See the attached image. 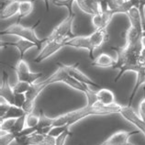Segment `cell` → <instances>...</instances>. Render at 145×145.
I'll list each match as a JSON object with an SVG mask.
<instances>
[{
  "label": "cell",
  "instance_id": "2e32d148",
  "mask_svg": "<svg viewBox=\"0 0 145 145\" xmlns=\"http://www.w3.org/2000/svg\"><path fill=\"white\" fill-rule=\"evenodd\" d=\"M1 46H14L16 47L18 50V52H20V59H23L24 54L29 51V49H31L33 47H36V44L31 42L28 40L25 39H20L15 41V42H4V41H1Z\"/></svg>",
  "mask_w": 145,
  "mask_h": 145
},
{
  "label": "cell",
  "instance_id": "4dcf8cb0",
  "mask_svg": "<svg viewBox=\"0 0 145 145\" xmlns=\"http://www.w3.org/2000/svg\"><path fill=\"white\" fill-rule=\"evenodd\" d=\"M72 135V132L69 129H66L65 131H63L62 134H60L58 137H56L55 140H56V145H64L65 143V140L69 136Z\"/></svg>",
  "mask_w": 145,
  "mask_h": 145
},
{
  "label": "cell",
  "instance_id": "6da1fadb",
  "mask_svg": "<svg viewBox=\"0 0 145 145\" xmlns=\"http://www.w3.org/2000/svg\"><path fill=\"white\" fill-rule=\"evenodd\" d=\"M121 105L115 103L111 106H103L99 102H96L93 106L87 105L84 108L64 113L56 118H49L44 114L42 110L40 111V122L36 127V132L41 134H48L50 129L57 126H64L72 127L76 122L82 120L85 118L92 115H109V114L120 113Z\"/></svg>",
  "mask_w": 145,
  "mask_h": 145
},
{
  "label": "cell",
  "instance_id": "ac0fdd59",
  "mask_svg": "<svg viewBox=\"0 0 145 145\" xmlns=\"http://www.w3.org/2000/svg\"><path fill=\"white\" fill-rule=\"evenodd\" d=\"M20 0H13L8 3L5 7H2L0 18L1 20H7V18H12L15 15L18 14L20 11Z\"/></svg>",
  "mask_w": 145,
  "mask_h": 145
},
{
  "label": "cell",
  "instance_id": "9c48e42d",
  "mask_svg": "<svg viewBox=\"0 0 145 145\" xmlns=\"http://www.w3.org/2000/svg\"><path fill=\"white\" fill-rule=\"evenodd\" d=\"M79 63H75V64H63L62 63H57V65H59L60 67H62L63 69L68 74H69L71 77L74 78L77 81L81 82L83 84H86L87 86H91L94 87H101L100 85H98L96 82H94L90 77H88L86 74L79 69L77 67Z\"/></svg>",
  "mask_w": 145,
  "mask_h": 145
},
{
  "label": "cell",
  "instance_id": "d6986e66",
  "mask_svg": "<svg viewBox=\"0 0 145 145\" xmlns=\"http://www.w3.org/2000/svg\"><path fill=\"white\" fill-rule=\"evenodd\" d=\"M115 63L116 62L114 58L109 54H108V53H101L97 58H95L93 60V62L91 63V65L101 67V68H108V67H113Z\"/></svg>",
  "mask_w": 145,
  "mask_h": 145
},
{
  "label": "cell",
  "instance_id": "7a4b0ae2",
  "mask_svg": "<svg viewBox=\"0 0 145 145\" xmlns=\"http://www.w3.org/2000/svg\"><path fill=\"white\" fill-rule=\"evenodd\" d=\"M144 46L143 43L136 45V46H124V47H112L111 49L116 51L118 53V60L114 64V69H119L120 72L114 78V82L117 83L121 78L126 72L131 71L138 72L140 67L138 64V58L140 52V50Z\"/></svg>",
  "mask_w": 145,
  "mask_h": 145
},
{
  "label": "cell",
  "instance_id": "484cf974",
  "mask_svg": "<svg viewBox=\"0 0 145 145\" xmlns=\"http://www.w3.org/2000/svg\"><path fill=\"white\" fill-rule=\"evenodd\" d=\"M17 134L13 132H1L0 136V145H9L12 142L16 140Z\"/></svg>",
  "mask_w": 145,
  "mask_h": 145
},
{
  "label": "cell",
  "instance_id": "9a60e30c",
  "mask_svg": "<svg viewBox=\"0 0 145 145\" xmlns=\"http://www.w3.org/2000/svg\"><path fill=\"white\" fill-rule=\"evenodd\" d=\"M75 2L79 8L86 14L94 16L101 12L97 0H75Z\"/></svg>",
  "mask_w": 145,
  "mask_h": 145
},
{
  "label": "cell",
  "instance_id": "277c9868",
  "mask_svg": "<svg viewBox=\"0 0 145 145\" xmlns=\"http://www.w3.org/2000/svg\"><path fill=\"white\" fill-rule=\"evenodd\" d=\"M67 75H68L67 72L64 71L62 67L59 66L58 70L55 72H53L50 77H48L46 80H44L43 82L32 84L31 86H30V89L26 93L27 100L25 102L23 108H22L24 109V111L27 114L32 113L34 106H35V100H36V98L39 97V95L42 92L46 87L52 85V84L63 83Z\"/></svg>",
  "mask_w": 145,
  "mask_h": 145
},
{
  "label": "cell",
  "instance_id": "44dd1931",
  "mask_svg": "<svg viewBox=\"0 0 145 145\" xmlns=\"http://www.w3.org/2000/svg\"><path fill=\"white\" fill-rule=\"evenodd\" d=\"M25 114H26V112L24 111V109L22 108H18V106L12 105L10 106V108L7 110L6 115L0 120H4V119H18V118H20L23 115H25Z\"/></svg>",
  "mask_w": 145,
  "mask_h": 145
},
{
  "label": "cell",
  "instance_id": "3957f363",
  "mask_svg": "<svg viewBox=\"0 0 145 145\" xmlns=\"http://www.w3.org/2000/svg\"><path fill=\"white\" fill-rule=\"evenodd\" d=\"M109 40L106 29H97L88 36H74L65 42V47L86 49L89 52V58L94 60V52L102 47Z\"/></svg>",
  "mask_w": 145,
  "mask_h": 145
},
{
  "label": "cell",
  "instance_id": "1f68e13d",
  "mask_svg": "<svg viewBox=\"0 0 145 145\" xmlns=\"http://www.w3.org/2000/svg\"><path fill=\"white\" fill-rule=\"evenodd\" d=\"M37 145H56V140L54 137L45 134Z\"/></svg>",
  "mask_w": 145,
  "mask_h": 145
},
{
  "label": "cell",
  "instance_id": "e0dca14e",
  "mask_svg": "<svg viewBox=\"0 0 145 145\" xmlns=\"http://www.w3.org/2000/svg\"><path fill=\"white\" fill-rule=\"evenodd\" d=\"M96 96L97 102H99L103 106H111L117 103L115 95L111 90L108 88H100L98 91H97Z\"/></svg>",
  "mask_w": 145,
  "mask_h": 145
},
{
  "label": "cell",
  "instance_id": "4316f807",
  "mask_svg": "<svg viewBox=\"0 0 145 145\" xmlns=\"http://www.w3.org/2000/svg\"><path fill=\"white\" fill-rule=\"evenodd\" d=\"M40 122V116L38 117L34 114L30 113L27 115L26 118V126L29 128H36Z\"/></svg>",
  "mask_w": 145,
  "mask_h": 145
},
{
  "label": "cell",
  "instance_id": "ba28073f",
  "mask_svg": "<svg viewBox=\"0 0 145 145\" xmlns=\"http://www.w3.org/2000/svg\"><path fill=\"white\" fill-rule=\"evenodd\" d=\"M74 18H75V14L68 15L60 24H58L53 29L52 33L47 37V41L59 39V38L74 37V35L72 33V23H74Z\"/></svg>",
  "mask_w": 145,
  "mask_h": 145
},
{
  "label": "cell",
  "instance_id": "83f0119b",
  "mask_svg": "<svg viewBox=\"0 0 145 145\" xmlns=\"http://www.w3.org/2000/svg\"><path fill=\"white\" fill-rule=\"evenodd\" d=\"M70 127H68V126L64 125V126H57V127H53L50 129V131L48 134L50 136H52L56 138V137H58L60 134H62L63 131H65L66 129H69Z\"/></svg>",
  "mask_w": 145,
  "mask_h": 145
},
{
  "label": "cell",
  "instance_id": "e575fe53",
  "mask_svg": "<svg viewBox=\"0 0 145 145\" xmlns=\"http://www.w3.org/2000/svg\"><path fill=\"white\" fill-rule=\"evenodd\" d=\"M138 64L140 66H145V46L140 50L139 58H138Z\"/></svg>",
  "mask_w": 145,
  "mask_h": 145
},
{
  "label": "cell",
  "instance_id": "8fae6325",
  "mask_svg": "<svg viewBox=\"0 0 145 145\" xmlns=\"http://www.w3.org/2000/svg\"><path fill=\"white\" fill-rule=\"evenodd\" d=\"M140 131H120L108 137L106 140H104L102 143L99 145H127L129 142V138L132 135L138 134Z\"/></svg>",
  "mask_w": 145,
  "mask_h": 145
},
{
  "label": "cell",
  "instance_id": "8992f818",
  "mask_svg": "<svg viewBox=\"0 0 145 145\" xmlns=\"http://www.w3.org/2000/svg\"><path fill=\"white\" fill-rule=\"evenodd\" d=\"M71 39L70 37H64V38H59V39L47 41L45 43V46L40 50V53L35 59L33 60L34 63H41L42 61L46 60L49 57L52 56L54 53H56L61 49L65 47V42Z\"/></svg>",
  "mask_w": 145,
  "mask_h": 145
},
{
  "label": "cell",
  "instance_id": "ab89813d",
  "mask_svg": "<svg viewBox=\"0 0 145 145\" xmlns=\"http://www.w3.org/2000/svg\"><path fill=\"white\" fill-rule=\"evenodd\" d=\"M127 145H134V144H133V143H131V142H128V144H127Z\"/></svg>",
  "mask_w": 145,
  "mask_h": 145
},
{
  "label": "cell",
  "instance_id": "52a82bcc",
  "mask_svg": "<svg viewBox=\"0 0 145 145\" xmlns=\"http://www.w3.org/2000/svg\"><path fill=\"white\" fill-rule=\"evenodd\" d=\"M12 69L16 72L18 81L27 82L32 85L37 80H39L43 75L42 72H30L28 63L24 59H20L18 61L16 66L12 67Z\"/></svg>",
  "mask_w": 145,
  "mask_h": 145
},
{
  "label": "cell",
  "instance_id": "f1b7e54d",
  "mask_svg": "<svg viewBox=\"0 0 145 145\" xmlns=\"http://www.w3.org/2000/svg\"><path fill=\"white\" fill-rule=\"evenodd\" d=\"M27 100L26 94H16L15 93V97H14V105L18 108H23L25 102Z\"/></svg>",
  "mask_w": 145,
  "mask_h": 145
},
{
  "label": "cell",
  "instance_id": "74e56055",
  "mask_svg": "<svg viewBox=\"0 0 145 145\" xmlns=\"http://www.w3.org/2000/svg\"><path fill=\"white\" fill-rule=\"evenodd\" d=\"M35 1V0H34ZM44 4H45V8H46V12H50V7H49V4H50V0H43Z\"/></svg>",
  "mask_w": 145,
  "mask_h": 145
},
{
  "label": "cell",
  "instance_id": "8d00e7d4",
  "mask_svg": "<svg viewBox=\"0 0 145 145\" xmlns=\"http://www.w3.org/2000/svg\"><path fill=\"white\" fill-rule=\"evenodd\" d=\"M129 1L132 3V5L134 7H137V8L140 7V0H129Z\"/></svg>",
  "mask_w": 145,
  "mask_h": 145
},
{
  "label": "cell",
  "instance_id": "30bf717a",
  "mask_svg": "<svg viewBox=\"0 0 145 145\" xmlns=\"http://www.w3.org/2000/svg\"><path fill=\"white\" fill-rule=\"evenodd\" d=\"M120 114L127 121L136 126L139 131H142L145 136V121L139 116V114H137L134 111V109L131 106H122L120 110Z\"/></svg>",
  "mask_w": 145,
  "mask_h": 145
},
{
  "label": "cell",
  "instance_id": "836d02e7",
  "mask_svg": "<svg viewBox=\"0 0 145 145\" xmlns=\"http://www.w3.org/2000/svg\"><path fill=\"white\" fill-rule=\"evenodd\" d=\"M139 116L145 121V97H142L139 104Z\"/></svg>",
  "mask_w": 145,
  "mask_h": 145
},
{
  "label": "cell",
  "instance_id": "ffe728a7",
  "mask_svg": "<svg viewBox=\"0 0 145 145\" xmlns=\"http://www.w3.org/2000/svg\"><path fill=\"white\" fill-rule=\"evenodd\" d=\"M34 9V0H20V11L17 22L20 23V21L26 17H28Z\"/></svg>",
  "mask_w": 145,
  "mask_h": 145
},
{
  "label": "cell",
  "instance_id": "7c38bea8",
  "mask_svg": "<svg viewBox=\"0 0 145 145\" xmlns=\"http://www.w3.org/2000/svg\"><path fill=\"white\" fill-rule=\"evenodd\" d=\"M0 97L5 98L11 105H14L15 92L13 91L12 86L9 85L8 74L6 71H3L2 72L1 86H0Z\"/></svg>",
  "mask_w": 145,
  "mask_h": 145
},
{
  "label": "cell",
  "instance_id": "f35d334b",
  "mask_svg": "<svg viewBox=\"0 0 145 145\" xmlns=\"http://www.w3.org/2000/svg\"><path fill=\"white\" fill-rule=\"evenodd\" d=\"M142 5L143 7H145V0H140V6Z\"/></svg>",
  "mask_w": 145,
  "mask_h": 145
},
{
  "label": "cell",
  "instance_id": "7402d4cb",
  "mask_svg": "<svg viewBox=\"0 0 145 145\" xmlns=\"http://www.w3.org/2000/svg\"><path fill=\"white\" fill-rule=\"evenodd\" d=\"M27 115L28 114H25V115H23L22 117L18 118V119L16 120V122H15V125L14 127L12 129V131H11L10 132H13L15 133V134H18L20 131H22L23 129L27 127L26 126V118H27Z\"/></svg>",
  "mask_w": 145,
  "mask_h": 145
},
{
  "label": "cell",
  "instance_id": "5b68a950",
  "mask_svg": "<svg viewBox=\"0 0 145 145\" xmlns=\"http://www.w3.org/2000/svg\"><path fill=\"white\" fill-rule=\"evenodd\" d=\"M40 23V20H38L37 22L31 27H25L23 25H21L20 23H18L16 22L15 24H12L7 27V29L4 30H1L0 34L3 35H12V36H17L20 37L21 39H25L28 40L31 42L35 43L37 49L40 51L41 50V45L43 43L47 42V38H44V39H40L39 37L37 36V34L35 32V29L36 27Z\"/></svg>",
  "mask_w": 145,
  "mask_h": 145
},
{
  "label": "cell",
  "instance_id": "603a6c76",
  "mask_svg": "<svg viewBox=\"0 0 145 145\" xmlns=\"http://www.w3.org/2000/svg\"><path fill=\"white\" fill-rule=\"evenodd\" d=\"M31 85L27 82L23 81H18L15 85L12 86L13 91L16 94H26L30 89Z\"/></svg>",
  "mask_w": 145,
  "mask_h": 145
},
{
  "label": "cell",
  "instance_id": "d4e9b609",
  "mask_svg": "<svg viewBox=\"0 0 145 145\" xmlns=\"http://www.w3.org/2000/svg\"><path fill=\"white\" fill-rule=\"evenodd\" d=\"M17 119H4L1 120L0 123V131L1 132H10L15 125Z\"/></svg>",
  "mask_w": 145,
  "mask_h": 145
},
{
  "label": "cell",
  "instance_id": "5bb4252c",
  "mask_svg": "<svg viewBox=\"0 0 145 145\" xmlns=\"http://www.w3.org/2000/svg\"><path fill=\"white\" fill-rule=\"evenodd\" d=\"M132 7H134L129 0H109L108 1V10L114 14H127Z\"/></svg>",
  "mask_w": 145,
  "mask_h": 145
},
{
  "label": "cell",
  "instance_id": "cb8c5ba5",
  "mask_svg": "<svg viewBox=\"0 0 145 145\" xmlns=\"http://www.w3.org/2000/svg\"><path fill=\"white\" fill-rule=\"evenodd\" d=\"M75 0H53V5L56 7H65L68 9V15L75 14L72 10V5Z\"/></svg>",
  "mask_w": 145,
  "mask_h": 145
},
{
  "label": "cell",
  "instance_id": "f546056e",
  "mask_svg": "<svg viewBox=\"0 0 145 145\" xmlns=\"http://www.w3.org/2000/svg\"><path fill=\"white\" fill-rule=\"evenodd\" d=\"M0 99H1V102H0V119H2L12 105L7 102L5 98L0 97Z\"/></svg>",
  "mask_w": 145,
  "mask_h": 145
},
{
  "label": "cell",
  "instance_id": "4fadbf2b",
  "mask_svg": "<svg viewBox=\"0 0 145 145\" xmlns=\"http://www.w3.org/2000/svg\"><path fill=\"white\" fill-rule=\"evenodd\" d=\"M113 12L110 10L106 11V12H100L92 16V25L95 29H106L108 26L109 25L110 21L112 20L114 16Z\"/></svg>",
  "mask_w": 145,
  "mask_h": 145
},
{
  "label": "cell",
  "instance_id": "d590c367",
  "mask_svg": "<svg viewBox=\"0 0 145 145\" xmlns=\"http://www.w3.org/2000/svg\"><path fill=\"white\" fill-rule=\"evenodd\" d=\"M108 1L109 0H97L101 12H106L108 10Z\"/></svg>",
  "mask_w": 145,
  "mask_h": 145
},
{
  "label": "cell",
  "instance_id": "d6a6232c",
  "mask_svg": "<svg viewBox=\"0 0 145 145\" xmlns=\"http://www.w3.org/2000/svg\"><path fill=\"white\" fill-rule=\"evenodd\" d=\"M139 10H140V20H142L143 38H145V7L140 5L139 7Z\"/></svg>",
  "mask_w": 145,
  "mask_h": 145
}]
</instances>
